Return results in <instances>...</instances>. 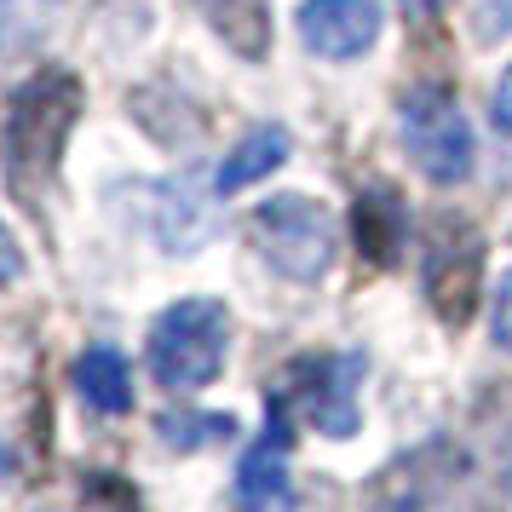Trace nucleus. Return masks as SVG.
Listing matches in <instances>:
<instances>
[{"label": "nucleus", "mask_w": 512, "mask_h": 512, "mask_svg": "<svg viewBox=\"0 0 512 512\" xmlns=\"http://www.w3.org/2000/svg\"><path fill=\"white\" fill-rule=\"evenodd\" d=\"M81 104L87 98L70 70H41L12 93L6 133H0V167H6V185L18 202L41 208V190L58 173V156H64L70 127L81 121Z\"/></svg>", "instance_id": "obj_1"}, {"label": "nucleus", "mask_w": 512, "mask_h": 512, "mask_svg": "<svg viewBox=\"0 0 512 512\" xmlns=\"http://www.w3.org/2000/svg\"><path fill=\"white\" fill-rule=\"evenodd\" d=\"M231 317L219 300H179L150 328V374L167 392H202L225 369Z\"/></svg>", "instance_id": "obj_2"}, {"label": "nucleus", "mask_w": 512, "mask_h": 512, "mask_svg": "<svg viewBox=\"0 0 512 512\" xmlns=\"http://www.w3.org/2000/svg\"><path fill=\"white\" fill-rule=\"evenodd\" d=\"M397 121H403V150H409V162H415L432 185H461L466 173H472V156H478L472 121H466L461 98L449 93V87H438V81L409 87L403 104H397Z\"/></svg>", "instance_id": "obj_3"}, {"label": "nucleus", "mask_w": 512, "mask_h": 512, "mask_svg": "<svg viewBox=\"0 0 512 512\" xmlns=\"http://www.w3.org/2000/svg\"><path fill=\"white\" fill-rule=\"evenodd\" d=\"M254 242L259 254L277 265L288 282H317L334 265L340 231H334V213L311 196H271L254 208Z\"/></svg>", "instance_id": "obj_4"}, {"label": "nucleus", "mask_w": 512, "mask_h": 512, "mask_svg": "<svg viewBox=\"0 0 512 512\" xmlns=\"http://www.w3.org/2000/svg\"><path fill=\"white\" fill-rule=\"evenodd\" d=\"M357 380H363V357H346V351L300 357V363H288L271 403L328 438H351L357 432Z\"/></svg>", "instance_id": "obj_5"}, {"label": "nucleus", "mask_w": 512, "mask_h": 512, "mask_svg": "<svg viewBox=\"0 0 512 512\" xmlns=\"http://www.w3.org/2000/svg\"><path fill=\"white\" fill-rule=\"evenodd\" d=\"M420 282H426V300L449 328H461L478 305L484 288V236L472 231L466 219H438L426 231V259H420Z\"/></svg>", "instance_id": "obj_6"}, {"label": "nucleus", "mask_w": 512, "mask_h": 512, "mask_svg": "<svg viewBox=\"0 0 512 512\" xmlns=\"http://www.w3.org/2000/svg\"><path fill=\"white\" fill-rule=\"evenodd\" d=\"M288 449H294V432H288V409L271 403V420H265V438L242 455L236 466V512H294V484H288Z\"/></svg>", "instance_id": "obj_7"}, {"label": "nucleus", "mask_w": 512, "mask_h": 512, "mask_svg": "<svg viewBox=\"0 0 512 512\" xmlns=\"http://www.w3.org/2000/svg\"><path fill=\"white\" fill-rule=\"evenodd\" d=\"M300 41L317 58H363L380 41V0H305L300 6Z\"/></svg>", "instance_id": "obj_8"}, {"label": "nucleus", "mask_w": 512, "mask_h": 512, "mask_svg": "<svg viewBox=\"0 0 512 512\" xmlns=\"http://www.w3.org/2000/svg\"><path fill=\"white\" fill-rule=\"evenodd\" d=\"M351 231H357V254L369 265H392L403 254V236H409V213L397 202L392 185H369L351 208Z\"/></svg>", "instance_id": "obj_9"}, {"label": "nucleus", "mask_w": 512, "mask_h": 512, "mask_svg": "<svg viewBox=\"0 0 512 512\" xmlns=\"http://www.w3.org/2000/svg\"><path fill=\"white\" fill-rule=\"evenodd\" d=\"M282 162H288V133H282V127H254V133H248V139H236V150L219 162L213 190H219V196H236L242 185L271 179Z\"/></svg>", "instance_id": "obj_10"}, {"label": "nucleus", "mask_w": 512, "mask_h": 512, "mask_svg": "<svg viewBox=\"0 0 512 512\" xmlns=\"http://www.w3.org/2000/svg\"><path fill=\"white\" fill-rule=\"evenodd\" d=\"M75 392L87 397V409L98 415H127L133 409V374L121 363V351L93 346L81 363H75Z\"/></svg>", "instance_id": "obj_11"}, {"label": "nucleus", "mask_w": 512, "mask_h": 512, "mask_svg": "<svg viewBox=\"0 0 512 512\" xmlns=\"http://www.w3.org/2000/svg\"><path fill=\"white\" fill-rule=\"evenodd\" d=\"M156 426H162V438L173 449H202V443H219L236 432L231 415H162Z\"/></svg>", "instance_id": "obj_12"}, {"label": "nucleus", "mask_w": 512, "mask_h": 512, "mask_svg": "<svg viewBox=\"0 0 512 512\" xmlns=\"http://www.w3.org/2000/svg\"><path fill=\"white\" fill-rule=\"evenodd\" d=\"M81 501H87V512H139V495L121 484L116 472H93L87 489H81Z\"/></svg>", "instance_id": "obj_13"}, {"label": "nucleus", "mask_w": 512, "mask_h": 512, "mask_svg": "<svg viewBox=\"0 0 512 512\" xmlns=\"http://www.w3.org/2000/svg\"><path fill=\"white\" fill-rule=\"evenodd\" d=\"M501 35H512V0H478L472 6V41L495 47Z\"/></svg>", "instance_id": "obj_14"}, {"label": "nucleus", "mask_w": 512, "mask_h": 512, "mask_svg": "<svg viewBox=\"0 0 512 512\" xmlns=\"http://www.w3.org/2000/svg\"><path fill=\"white\" fill-rule=\"evenodd\" d=\"M35 18H41V0H0V41L18 29H35Z\"/></svg>", "instance_id": "obj_15"}, {"label": "nucleus", "mask_w": 512, "mask_h": 512, "mask_svg": "<svg viewBox=\"0 0 512 512\" xmlns=\"http://www.w3.org/2000/svg\"><path fill=\"white\" fill-rule=\"evenodd\" d=\"M495 346L512 351V271L501 277V294H495Z\"/></svg>", "instance_id": "obj_16"}, {"label": "nucleus", "mask_w": 512, "mask_h": 512, "mask_svg": "<svg viewBox=\"0 0 512 512\" xmlns=\"http://www.w3.org/2000/svg\"><path fill=\"white\" fill-rule=\"evenodd\" d=\"M18 271H24V248H18V236L0 225V288L18 277Z\"/></svg>", "instance_id": "obj_17"}, {"label": "nucleus", "mask_w": 512, "mask_h": 512, "mask_svg": "<svg viewBox=\"0 0 512 512\" xmlns=\"http://www.w3.org/2000/svg\"><path fill=\"white\" fill-rule=\"evenodd\" d=\"M489 116H495V127L501 133H512V70L495 81V98H489Z\"/></svg>", "instance_id": "obj_18"}, {"label": "nucleus", "mask_w": 512, "mask_h": 512, "mask_svg": "<svg viewBox=\"0 0 512 512\" xmlns=\"http://www.w3.org/2000/svg\"><path fill=\"white\" fill-rule=\"evenodd\" d=\"M443 6H449V0H403V12H409V18H438Z\"/></svg>", "instance_id": "obj_19"}, {"label": "nucleus", "mask_w": 512, "mask_h": 512, "mask_svg": "<svg viewBox=\"0 0 512 512\" xmlns=\"http://www.w3.org/2000/svg\"><path fill=\"white\" fill-rule=\"evenodd\" d=\"M6 478H12V455H6V443H0V489H6Z\"/></svg>", "instance_id": "obj_20"}, {"label": "nucleus", "mask_w": 512, "mask_h": 512, "mask_svg": "<svg viewBox=\"0 0 512 512\" xmlns=\"http://www.w3.org/2000/svg\"><path fill=\"white\" fill-rule=\"evenodd\" d=\"M208 6H225V12H231V6H248V0H208ZM225 12H219V18H225Z\"/></svg>", "instance_id": "obj_21"}, {"label": "nucleus", "mask_w": 512, "mask_h": 512, "mask_svg": "<svg viewBox=\"0 0 512 512\" xmlns=\"http://www.w3.org/2000/svg\"><path fill=\"white\" fill-rule=\"evenodd\" d=\"M507 489H512V461H507Z\"/></svg>", "instance_id": "obj_22"}]
</instances>
